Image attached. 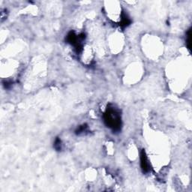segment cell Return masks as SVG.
<instances>
[{"mask_svg":"<svg viewBox=\"0 0 192 192\" xmlns=\"http://www.w3.org/2000/svg\"><path fill=\"white\" fill-rule=\"evenodd\" d=\"M104 120L107 126L113 132H119L122 127L121 113L119 110L112 105L107 106L104 114Z\"/></svg>","mask_w":192,"mask_h":192,"instance_id":"1","label":"cell"},{"mask_svg":"<svg viewBox=\"0 0 192 192\" xmlns=\"http://www.w3.org/2000/svg\"><path fill=\"white\" fill-rule=\"evenodd\" d=\"M140 166L143 173L146 174L150 171V164L144 150H142L140 152Z\"/></svg>","mask_w":192,"mask_h":192,"instance_id":"2","label":"cell"},{"mask_svg":"<svg viewBox=\"0 0 192 192\" xmlns=\"http://www.w3.org/2000/svg\"><path fill=\"white\" fill-rule=\"evenodd\" d=\"M131 23V20L128 18V17L127 16L126 14L122 13L121 15V20H120V23H119V26L124 29L125 27H127L128 26L130 25Z\"/></svg>","mask_w":192,"mask_h":192,"instance_id":"3","label":"cell"},{"mask_svg":"<svg viewBox=\"0 0 192 192\" xmlns=\"http://www.w3.org/2000/svg\"><path fill=\"white\" fill-rule=\"evenodd\" d=\"M87 132H88V126L87 125L85 124V125H80V126L78 127V128H77L76 131H75V133H76L78 135H80V134H83L86 133Z\"/></svg>","mask_w":192,"mask_h":192,"instance_id":"4","label":"cell"},{"mask_svg":"<svg viewBox=\"0 0 192 192\" xmlns=\"http://www.w3.org/2000/svg\"><path fill=\"white\" fill-rule=\"evenodd\" d=\"M62 140H60V139L59 138V137H57V138L55 140V142H54V148H55V149L57 150V151H60L61 149H62Z\"/></svg>","mask_w":192,"mask_h":192,"instance_id":"5","label":"cell"},{"mask_svg":"<svg viewBox=\"0 0 192 192\" xmlns=\"http://www.w3.org/2000/svg\"><path fill=\"white\" fill-rule=\"evenodd\" d=\"M191 29H188L187 32V36H186V43L188 44V49H190L191 47Z\"/></svg>","mask_w":192,"mask_h":192,"instance_id":"6","label":"cell"}]
</instances>
